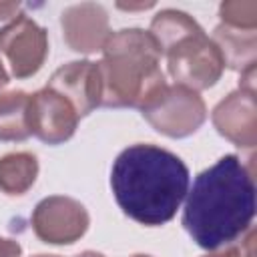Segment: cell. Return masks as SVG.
Here are the masks:
<instances>
[{"mask_svg":"<svg viewBox=\"0 0 257 257\" xmlns=\"http://www.w3.org/2000/svg\"><path fill=\"white\" fill-rule=\"evenodd\" d=\"M255 217L253 171L237 157L225 155L201 171L187 191L183 227L207 251L235 243Z\"/></svg>","mask_w":257,"mask_h":257,"instance_id":"obj_1","label":"cell"},{"mask_svg":"<svg viewBox=\"0 0 257 257\" xmlns=\"http://www.w3.org/2000/svg\"><path fill=\"white\" fill-rule=\"evenodd\" d=\"M110 189L128 219L145 227H161L177 215L187 197L189 169L179 155L137 143L114 159Z\"/></svg>","mask_w":257,"mask_h":257,"instance_id":"obj_2","label":"cell"},{"mask_svg":"<svg viewBox=\"0 0 257 257\" xmlns=\"http://www.w3.org/2000/svg\"><path fill=\"white\" fill-rule=\"evenodd\" d=\"M161 48L143 28L110 32L96 62L100 76V106L139 108L149 106L167 86L161 70Z\"/></svg>","mask_w":257,"mask_h":257,"instance_id":"obj_3","label":"cell"},{"mask_svg":"<svg viewBox=\"0 0 257 257\" xmlns=\"http://www.w3.org/2000/svg\"><path fill=\"white\" fill-rule=\"evenodd\" d=\"M163 56H167V68L175 84L195 92L217 84L225 70L223 56L205 30L177 42Z\"/></svg>","mask_w":257,"mask_h":257,"instance_id":"obj_4","label":"cell"},{"mask_svg":"<svg viewBox=\"0 0 257 257\" xmlns=\"http://www.w3.org/2000/svg\"><path fill=\"white\" fill-rule=\"evenodd\" d=\"M141 114L157 133L171 139H185L197 133L207 120V104L199 92L181 84H167Z\"/></svg>","mask_w":257,"mask_h":257,"instance_id":"obj_5","label":"cell"},{"mask_svg":"<svg viewBox=\"0 0 257 257\" xmlns=\"http://www.w3.org/2000/svg\"><path fill=\"white\" fill-rule=\"evenodd\" d=\"M30 223L42 243L72 245L86 233L90 217L80 201L66 195H50L34 207Z\"/></svg>","mask_w":257,"mask_h":257,"instance_id":"obj_6","label":"cell"},{"mask_svg":"<svg viewBox=\"0 0 257 257\" xmlns=\"http://www.w3.org/2000/svg\"><path fill=\"white\" fill-rule=\"evenodd\" d=\"M0 52L8 58L16 78H30L48 56V34L36 20L18 14L0 28Z\"/></svg>","mask_w":257,"mask_h":257,"instance_id":"obj_7","label":"cell"},{"mask_svg":"<svg viewBox=\"0 0 257 257\" xmlns=\"http://www.w3.org/2000/svg\"><path fill=\"white\" fill-rule=\"evenodd\" d=\"M30 133L46 145L68 141L78 124V114L72 104L48 86L30 94Z\"/></svg>","mask_w":257,"mask_h":257,"instance_id":"obj_8","label":"cell"},{"mask_svg":"<svg viewBox=\"0 0 257 257\" xmlns=\"http://www.w3.org/2000/svg\"><path fill=\"white\" fill-rule=\"evenodd\" d=\"M60 28L70 50L92 54L102 50L110 36L108 14L96 2H80L62 10Z\"/></svg>","mask_w":257,"mask_h":257,"instance_id":"obj_9","label":"cell"},{"mask_svg":"<svg viewBox=\"0 0 257 257\" xmlns=\"http://www.w3.org/2000/svg\"><path fill=\"white\" fill-rule=\"evenodd\" d=\"M213 126L221 137L241 149L257 145V104L255 92L237 88L229 92L211 112Z\"/></svg>","mask_w":257,"mask_h":257,"instance_id":"obj_10","label":"cell"},{"mask_svg":"<svg viewBox=\"0 0 257 257\" xmlns=\"http://www.w3.org/2000/svg\"><path fill=\"white\" fill-rule=\"evenodd\" d=\"M50 90L66 98L82 118L100 106V76L96 62L72 60L56 68L46 84Z\"/></svg>","mask_w":257,"mask_h":257,"instance_id":"obj_11","label":"cell"},{"mask_svg":"<svg viewBox=\"0 0 257 257\" xmlns=\"http://www.w3.org/2000/svg\"><path fill=\"white\" fill-rule=\"evenodd\" d=\"M215 46L219 48L227 68L243 72L255 66L257 58V30H241L227 24H219L213 30Z\"/></svg>","mask_w":257,"mask_h":257,"instance_id":"obj_12","label":"cell"},{"mask_svg":"<svg viewBox=\"0 0 257 257\" xmlns=\"http://www.w3.org/2000/svg\"><path fill=\"white\" fill-rule=\"evenodd\" d=\"M30 94L24 90H8L0 94V141H26L30 133Z\"/></svg>","mask_w":257,"mask_h":257,"instance_id":"obj_13","label":"cell"},{"mask_svg":"<svg viewBox=\"0 0 257 257\" xmlns=\"http://www.w3.org/2000/svg\"><path fill=\"white\" fill-rule=\"evenodd\" d=\"M201 30L203 28L199 26V22L193 16H189L187 12L175 10V8H165L153 16L149 32L155 38V42L159 44L161 54H165L177 42H181Z\"/></svg>","mask_w":257,"mask_h":257,"instance_id":"obj_14","label":"cell"},{"mask_svg":"<svg viewBox=\"0 0 257 257\" xmlns=\"http://www.w3.org/2000/svg\"><path fill=\"white\" fill-rule=\"evenodd\" d=\"M38 177V159L28 151L8 153L0 157V191L16 197L24 195Z\"/></svg>","mask_w":257,"mask_h":257,"instance_id":"obj_15","label":"cell"},{"mask_svg":"<svg viewBox=\"0 0 257 257\" xmlns=\"http://www.w3.org/2000/svg\"><path fill=\"white\" fill-rule=\"evenodd\" d=\"M221 24L241 28V30H257V2L255 0H229L219 6Z\"/></svg>","mask_w":257,"mask_h":257,"instance_id":"obj_16","label":"cell"},{"mask_svg":"<svg viewBox=\"0 0 257 257\" xmlns=\"http://www.w3.org/2000/svg\"><path fill=\"white\" fill-rule=\"evenodd\" d=\"M253 245H255V229H247V235L241 239V243H229L219 249L209 251L203 257H253Z\"/></svg>","mask_w":257,"mask_h":257,"instance_id":"obj_17","label":"cell"},{"mask_svg":"<svg viewBox=\"0 0 257 257\" xmlns=\"http://www.w3.org/2000/svg\"><path fill=\"white\" fill-rule=\"evenodd\" d=\"M20 255H22L20 243L0 235V257H20Z\"/></svg>","mask_w":257,"mask_h":257,"instance_id":"obj_18","label":"cell"},{"mask_svg":"<svg viewBox=\"0 0 257 257\" xmlns=\"http://www.w3.org/2000/svg\"><path fill=\"white\" fill-rule=\"evenodd\" d=\"M20 14L18 2H0V20H14Z\"/></svg>","mask_w":257,"mask_h":257,"instance_id":"obj_19","label":"cell"},{"mask_svg":"<svg viewBox=\"0 0 257 257\" xmlns=\"http://www.w3.org/2000/svg\"><path fill=\"white\" fill-rule=\"evenodd\" d=\"M118 8H122V10H147V8H151V6H155L153 2H145V4H116Z\"/></svg>","mask_w":257,"mask_h":257,"instance_id":"obj_20","label":"cell"},{"mask_svg":"<svg viewBox=\"0 0 257 257\" xmlns=\"http://www.w3.org/2000/svg\"><path fill=\"white\" fill-rule=\"evenodd\" d=\"M8 80H10V76H8L6 68H4V62L0 60V88H4L8 84Z\"/></svg>","mask_w":257,"mask_h":257,"instance_id":"obj_21","label":"cell"},{"mask_svg":"<svg viewBox=\"0 0 257 257\" xmlns=\"http://www.w3.org/2000/svg\"><path fill=\"white\" fill-rule=\"evenodd\" d=\"M74 257H104V255L98 253V251H82V253H78V255H74Z\"/></svg>","mask_w":257,"mask_h":257,"instance_id":"obj_22","label":"cell"},{"mask_svg":"<svg viewBox=\"0 0 257 257\" xmlns=\"http://www.w3.org/2000/svg\"><path fill=\"white\" fill-rule=\"evenodd\" d=\"M131 257H151V255H147V253H135V255H131Z\"/></svg>","mask_w":257,"mask_h":257,"instance_id":"obj_23","label":"cell"},{"mask_svg":"<svg viewBox=\"0 0 257 257\" xmlns=\"http://www.w3.org/2000/svg\"><path fill=\"white\" fill-rule=\"evenodd\" d=\"M34 257H60V255H46V253H40V255H34Z\"/></svg>","mask_w":257,"mask_h":257,"instance_id":"obj_24","label":"cell"}]
</instances>
